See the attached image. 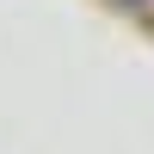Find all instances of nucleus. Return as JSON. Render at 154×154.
I'll list each match as a JSON object with an SVG mask.
<instances>
[{
  "label": "nucleus",
  "instance_id": "1",
  "mask_svg": "<svg viewBox=\"0 0 154 154\" xmlns=\"http://www.w3.org/2000/svg\"><path fill=\"white\" fill-rule=\"evenodd\" d=\"M123 6H148V0H123Z\"/></svg>",
  "mask_w": 154,
  "mask_h": 154
}]
</instances>
